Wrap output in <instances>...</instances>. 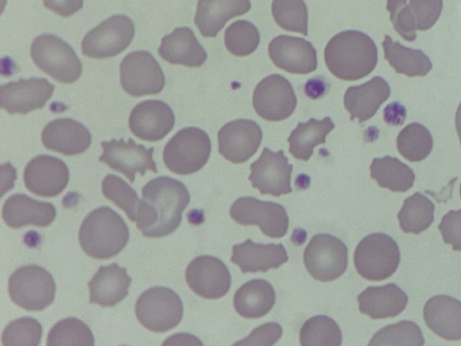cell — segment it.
<instances>
[{
    "label": "cell",
    "instance_id": "cell-1",
    "mask_svg": "<svg viewBox=\"0 0 461 346\" xmlns=\"http://www.w3.org/2000/svg\"><path fill=\"white\" fill-rule=\"evenodd\" d=\"M141 195L135 222L141 233L158 238L176 231L190 202L186 187L177 179L161 176L149 180Z\"/></svg>",
    "mask_w": 461,
    "mask_h": 346
},
{
    "label": "cell",
    "instance_id": "cell-2",
    "mask_svg": "<svg viewBox=\"0 0 461 346\" xmlns=\"http://www.w3.org/2000/svg\"><path fill=\"white\" fill-rule=\"evenodd\" d=\"M375 41L360 31L348 30L335 34L324 50V61L336 77L353 81L369 75L377 63Z\"/></svg>",
    "mask_w": 461,
    "mask_h": 346
},
{
    "label": "cell",
    "instance_id": "cell-3",
    "mask_svg": "<svg viewBox=\"0 0 461 346\" xmlns=\"http://www.w3.org/2000/svg\"><path fill=\"white\" fill-rule=\"evenodd\" d=\"M129 238V228L124 220L109 206L90 212L78 232L82 250L95 260L114 257L124 249Z\"/></svg>",
    "mask_w": 461,
    "mask_h": 346
},
{
    "label": "cell",
    "instance_id": "cell-4",
    "mask_svg": "<svg viewBox=\"0 0 461 346\" xmlns=\"http://www.w3.org/2000/svg\"><path fill=\"white\" fill-rule=\"evenodd\" d=\"M211 148L210 137L203 130L194 126L185 127L165 145L163 161L171 172L190 175L206 164Z\"/></svg>",
    "mask_w": 461,
    "mask_h": 346
},
{
    "label": "cell",
    "instance_id": "cell-5",
    "mask_svg": "<svg viewBox=\"0 0 461 346\" xmlns=\"http://www.w3.org/2000/svg\"><path fill=\"white\" fill-rule=\"evenodd\" d=\"M34 64L60 83L76 82L82 74V63L71 46L56 35L44 33L31 45Z\"/></svg>",
    "mask_w": 461,
    "mask_h": 346
},
{
    "label": "cell",
    "instance_id": "cell-6",
    "mask_svg": "<svg viewBox=\"0 0 461 346\" xmlns=\"http://www.w3.org/2000/svg\"><path fill=\"white\" fill-rule=\"evenodd\" d=\"M400 250L396 241L382 232L368 234L357 244L354 264L357 273L371 281L390 278L400 263Z\"/></svg>",
    "mask_w": 461,
    "mask_h": 346
},
{
    "label": "cell",
    "instance_id": "cell-7",
    "mask_svg": "<svg viewBox=\"0 0 461 346\" xmlns=\"http://www.w3.org/2000/svg\"><path fill=\"white\" fill-rule=\"evenodd\" d=\"M11 300L26 311L40 312L55 299L56 284L52 275L38 265L20 267L10 276Z\"/></svg>",
    "mask_w": 461,
    "mask_h": 346
},
{
    "label": "cell",
    "instance_id": "cell-8",
    "mask_svg": "<svg viewBox=\"0 0 461 346\" xmlns=\"http://www.w3.org/2000/svg\"><path fill=\"white\" fill-rule=\"evenodd\" d=\"M135 314L146 329L153 332H166L180 323L184 306L174 290L154 287L140 294L135 304Z\"/></svg>",
    "mask_w": 461,
    "mask_h": 346
},
{
    "label": "cell",
    "instance_id": "cell-9",
    "mask_svg": "<svg viewBox=\"0 0 461 346\" xmlns=\"http://www.w3.org/2000/svg\"><path fill=\"white\" fill-rule=\"evenodd\" d=\"M309 274L321 282L339 278L348 267V248L339 238L328 233L313 235L303 252Z\"/></svg>",
    "mask_w": 461,
    "mask_h": 346
},
{
    "label": "cell",
    "instance_id": "cell-10",
    "mask_svg": "<svg viewBox=\"0 0 461 346\" xmlns=\"http://www.w3.org/2000/svg\"><path fill=\"white\" fill-rule=\"evenodd\" d=\"M134 32L133 22L128 16H110L84 36L82 53L94 59L114 57L130 45Z\"/></svg>",
    "mask_w": 461,
    "mask_h": 346
},
{
    "label": "cell",
    "instance_id": "cell-11",
    "mask_svg": "<svg viewBox=\"0 0 461 346\" xmlns=\"http://www.w3.org/2000/svg\"><path fill=\"white\" fill-rule=\"evenodd\" d=\"M122 89L132 96L156 95L165 86V76L158 62L147 50L127 54L120 65Z\"/></svg>",
    "mask_w": 461,
    "mask_h": 346
},
{
    "label": "cell",
    "instance_id": "cell-12",
    "mask_svg": "<svg viewBox=\"0 0 461 346\" xmlns=\"http://www.w3.org/2000/svg\"><path fill=\"white\" fill-rule=\"evenodd\" d=\"M230 215L239 224L258 225L266 236L273 239L285 236L289 226V218L282 205L253 196L236 199Z\"/></svg>",
    "mask_w": 461,
    "mask_h": 346
},
{
    "label": "cell",
    "instance_id": "cell-13",
    "mask_svg": "<svg viewBox=\"0 0 461 346\" xmlns=\"http://www.w3.org/2000/svg\"><path fill=\"white\" fill-rule=\"evenodd\" d=\"M258 115L266 121L287 119L294 113L297 98L292 84L279 74H272L257 85L252 97Z\"/></svg>",
    "mask_w": 461,
    "mask_h": 346
},
{
    "label": "cell",
    "instance_id": "cell-14",
    "mask_svg": "<svg viewBox=\"0 0 461 346\" xmlns=\"http://www.w3.org/2000/svg\"><path fill=\"white\" fill-rule=\"evenodd\" d=\"M101 146L103 154L99 157V161L123 174L131 183L134 182L137 173L144 176L147 170L158 172L152 159L153 147L147 149L142 144H137L131 138L127 141L123 139L102 141Z\"/></svg>",
    "mask_w": 461,
    "mask_h": 346
},
{
    "label": "cell",
    "instance_id": "cell-15",
    "mask_svg": "<svg viewBox=\"0 0 461 346\" xmlns=\"http://www.w3.org/2000/svg\"><path fill=\"white\" fill-rule=\"evenodd\" d=\"M250 170L249 180L260 194L280 196L292 192L293 165L288 163L283 150L274 152L265 147L259 158L251 163Z\"/></svg>",
    "mask_w": 461,
    "mask_h": 346
},
{
    "label": "cell",
    "instance_id": "cell-16",
    "mask_svg": "<svg viewBox=\"0 0 461 346\" xmlns=\"http://www.w3.org/2000/svg\"><path fill=\"white\" fill-rule=\"evenodd\" d=\"M185 281L191 290L206 299H218L225 296L231 284L229 269L218 258L201 255L186 267Z\"/></svg>",
    "mask_w": 461,
    "mask_h": 346
},
{
    "label": "cell",
    "instance_id": "cell-17",
    "mask_svg": "<svg viewBox=\"0 0 461 346\" xmlns=\"http://www.w3.org/2000/svg\"><path fill=\"white\" fill-rule=\"evenodd\" d=\"M68 180L69 171L66 163L48 154L32 159L23 171L26 188L42 197L57 196L66 188Z\"/></svg>",
    "mask_w": 461,
    "mask_h": 346
},
{
    "label": "cell",
    "instance_id": "cell-18",
    "mask_svg": "<svg viewBox=\"0 0 461 346\" xmlns=\"http://www.w3.org/2000/svg\"><path fill=\"white\" fill-rule=\"evenodd\" d=\"M261 141L262 130L255 121H230L218 132L219 153L232 163H243L256 153Z\"/></svg>",
    "mask_w": 461,
    "mask_h": 346
},
{
    "label": "cell",
    "instance_id": "cell-19",
    "mask_svg": "<svg viewBox=\"0 0 461 346\" xmlns=\"http://www.w3.org/2000/svg\"><path fill=\"white\" fill-rule=\"evenodd\" d=\"M53 91L54 85L46 78H21L1 86L0 105L10 114H26L41 109Z\"/></svg>",
    "mask_w": 461,
    "mask_h": 346
},
{
    "label": "cell",
    "instance_id": "cell-20",
    "mask_svg": "<svg viewBox=\"0 0 461 346\" xmlns=\"http://www.w3.org/2000/svg\"><path fill=\"white\" fill-rule=\"evenodd\" d=\"M175 125L170 106L160 100H145L136 105L129 116L133 135L146 141H158L166 137Z\"/></svg>",
    "mask_w": 461,
    "mask_h": 346
},
{
    "label": "cell",
    "instance_id": "cell-21",
    "mask_svg": "<svg viewBox=\"0 0 461 346\" xmlns=\"http://www.w3.org/2000/svg\"><path fill=\"white\" fill-rule=\"evenodd\" d=\"M268 55L279 68L292 74H308L317 68V51L303 38L281 34L268 44Z\"/></svg>",
    "mask_w": 461,
    "mask_h": 346
},
{
    "label": "cell",
    "instance_id": "cell-22",
    "mask_svg": "<svg viewBox=\"0 0 461 346\" xmlns=\"http://www.w3.org/2000/svg\"><path fill=\"white\" fill-rule=\"evenodd\" d=\"M41 141L48 150L74 156L83 153L90 147L92 137L81 123L72 118H58L43 128Z\"/></svg>",
    "mask_w": 461,
    "mask_h": 346
},
{
    "label": "cell",
    "instance_id": "cell-23",
    "mask_svg": "<svg viewBox=\"0 0 461 346\" xmlns=\"http://www.w3.org/2000/svg\"><path fill=\"white\" fill-rule=\"evenodd\" d=\"M2 216L13 229L29 224L46 227L55 220L56 208L51 203L32 199L25 194H14L5 201Z\"/></svg>",
    "mask_w": 461,
    "mask_h": 346
},
{
    "label": "cell",
    "instance_id": "cell-24",
    "mask_svg": "<svg viewBox=\"0 0 461 346\" xmlns=\"http://www.w3.org/2000/svg\"><path fill=\"white\" fill-rule=\"evenodd\" d=\"M131 278L116 262L101 266L88 282L89 302L102 307H113L129 294Z\"/></svg>",
    "mask_w": 461,
    "mask_h": 346
},
{
    "label": "cell",
    "instance_id": "cell-25",
    "mask_svg": "<svg viewBox=\"0 0 461 346\" xmlns=\"http://www.w3.org/2000/svg\"><path fill=\"white\" fill-rule=\"evenodd\" d=\"M230 261L239 266L242 273L267 272L276 269L288 260L282 243H257L251 239L235 244L231 248Z\"/></svg>",
    "mask_w": 461,
    "mask_h": 346
},
{
    "label": "cell",
    "instance_id": "cell-26",
    "mask_svg": "<svg viewBox=\"0 0 461 346\" xmlns=\"http://www.w3.org/2000/svg\"><path fill=\"white\" fill-rule=\"evenodd\" d=\"M391 89L382 77L375 76L369 81L349 86L344 95V106L350 114V120L359 123L372 118L382 104L390 96Z\"/></svg>",
    "mask_w": 461,
    "mask_h": 346
},
{
    "label": "cell",
    "instance_id": "cell-27",
    "mask_svg": "<svg viewBox=\"0 0 461 346\" xmlns=\"http://www.w3.org/2000/svg\"><path fill=\"white\" fill-rule=\"evenodd\" d=\"M428 327L447 341L461 339V302L452 296L438 295L430 297L423 308Z\"/></svg>",
    "mask_w": 461,
    "mask_h": 346
},
{
    "label": "cell",
    "instance_id": "cell-28",
    "mask_svg": "<svg viewBox=\"0 0 461 346\" xmlns=\"http://www.w3.org/2000/svg\"><path fill=\"white\" fill-rule=\"evenodd\" d=\"M158 55L171 64L190 68L201 67L207 59L206 51L192 29L177 27L161 39Z\"/></svg>",
    "mask_w": 461,
    "mask_h": 346
},
{
    "label": "cell",
    "instance_id": "cell-29",
    "mask_svg": "<svg viewBox=\"0 0 461 346\" xmlns=\"http://www.w3.org/2000/svg\"><path fill=\"white\" fill-rule=\"evenodd\" d=\"M250 8L249 0H199L194 21L203 37H216L229 20Z\"/></svg>",
    "mask_w": 461,
    "mask_h": 346
},
{
    "label": "cell",
    "instance_id": "cell-30",
    "mask_svg": "<svg viewBox=\"0 0 461 346\" xmlns=\"http://www.w3.org/2000/svg\"><path fill=\"white\" fill-rule=\"evenodd\" d=\"M359 311L372 319L400 314L407 305L408 296L394 283L367 287L357 296Z\"/></svg>",
    "mask_w": 461,
    "mask_h": 346
},
{
    "label": "cell",
    "instance_id": "cell-31",
    "mask_svg": "<svg viewBox=\"0 0 461 346\" xmlns=\"http://www.w3.org/2000/svg\"><path fill=\"white\" fill-rule=\"evenodd\" d=\"M275 302V289L264 279H251L244 283L236 291L233 298L236 312L249 319L266 315L273 308Z\"/></svg>",
    "mask_w": 461,
    "mask_h": 346
},
{
    "label": "cell",
    "instance_id": "cell-32",
    "mask_svg": "<svg viewBox=\"0 0 461 346\" xmlns=\"http://www.w3.org/2000/svg\"><path fill=\"white\" fill-rule=\"evenodd\" d=\"M334 126L329 116L321 120L310 118L306 123H298L287 138L289 152L297 159L309 160L314 148L325 143L327 135Z\"/></svg>",
    "mask_w": 461,
    "mask_h": 346
},
{
    "label": "cell",
    "instance_id": "cell-33",
    "mask_svg": "<svg viewBox=\"0 0 461 346\" xmlns=\"http://www.w3.org/2000/svg\"><path fill=\"white\" fill-rule=\"evenodd\" d=\"M382 46L384 59L398 74L409 77H424L432 68L429 58L421 50L407 48L393 41L388 34L384 35Z\"/></svg>",
    "mask_w": 461,
    "mask_h": 346
},
{
    "label": "cell",
    "instance_id": "cell-34",
    "mask_svg": "<svg viewBox=\"0 0 461 346\" xmlns=\"http://www.w3.org/2000/svg\"><path fill=\"white\" fill-rule=\"evenodd\" d=\"M370 176L381 187L393 192H406L415 180L413 170L391 156L375 158L370 165Z\"/></svg>",
    "mask_w": 461,
    "mask_h": 346
},
{
    "label": "cell",
    "instance_id": "cell-35",
    "mask_svg": "<svg viewBox=\"0 0 461 346\" xmlns=\"http://www.w3.org/2000/svg\"><path fill=\"white\" fill-rule=\"evenodd\" d=\"M434 204L423 194L415 192L407 197L397 214L399 225L405 233L419 234L434 222Z\"/></svg>",
    "mask_w": 461,
    "mask_h": 346
},
{
    "label": "cell",
    "instance_id": "cell-36",
    "mask_svg": "<svg viewBox=\"0 0 461 346\" xmlns=\"http://www.w3.org/2000/svg\"><path fill=\"white\" fill-rule=\"evenodd\" d=\"M399 153L411 162H418L426 159L433 147L430 132L419 123L406 125L399 132L396 139Z\"/></svg>",
    "mask_w": 461,
    "mask_h": 346
},
{
    "label": "cell",
    "instance_id": "cell-37",
    "mask_svg": "<svg viewBox=\"0 0 461 346\" xmlns=\"http://www.w3.org/2000/svg\"><path fill=\"white\" fill-rule=\"evenodd\" d=\"M342 333L338 323L327 315H315L305 321L300 330L302 346H339Z\"/></svg>",
    "mask_w": 461,
    "mask_h": 346
},
{
    "label": "cell",
    "instance_id": "cell-38",
    "mask_svg": "<svg viewBox=\"0 0 461 346\" xmlns=\"http://www.w3.org/2000/svg\"><path fill=\"white\" fill-rule=\"evenodd\" d=\"M94 344L95 337L90 328L76 317H67L56 323L47 337L48 346Z\"/></svg>",
    "mask_w": 461,
    "mask_h": 346
},
{
    "label": "cell",
    "instance_id": "cell-39",
    "mask_svg": "<svg viewBox=\"0 0 461 346\" xmlns=\"http://www.w3.org/2000/svg\"><path fill=\"white\" fill-rule=\"evenodd\" d=\"M260 41L258 28L247 20H238L230 24L224 32L227 50L234 56L245 57L253 53Z\"/></svg>",
    "mask_w": 461,
    "mask_h": 346
},
{
    "label": "cell",
    "instance_id": "cell-40",
    "mask_svg": "<svg viewBox=\"0 0 461 346\" xmlns=\"http://www.w3.org/2000/svg\"><path fill=\"white\" fill-rule=\"evenodd\" d=\"M272 14L282 29L308 35V11L303 0H273Z\"/></svg>",
    "mask_w": 461,
    "mask_h": 346
},
{
    "label": "cell",
    "instance_id": "cell-41",
    "mask_svg": "<svg viewBox=\"0 0 461 346\" xmlns=\"http://www.w3.org/2000/svg\"><path fill=\"white\" fill-rule=\"evenodd\" d=\"M422 332L411 321H400L380 329L374 334L368 345H413L424 344Z\"/></svg>",
    "mask_w": 461,
    "mask_h": 346
},
{
    "label": "cell",
    "instance_id": "cell-42",
    "mask_svg": "<svg viewBox=\"0 0 461 346\" xmlns=\"http://www.w3.org/2000/svg\"><path fill=\"white\" fill-rule=\"evenodd\" d=\"M102 192L107 199L123 210L131 222H136L140 199L128 183L118 176L109 174L102 182Z\"/></svg>",
    "mask_w": 461,
    "mask_h": 346
},
{
    "label": "cell",
    "instance_id": "cell-43",
    "mask_svg": "<svg viewBox=\"0 0 461 346\" xmlns=\"http://www.w3.org/2000/svg\"><path fill=\"white\" fill-rule=\"evenodd\" d=\"M42 335L41 324L32 317L24 316L11 321L2 333L4 346H38Z\"/></svg>",
    "mask_w": 461,
    "mask_h": 346
},
{
    "label": "cell",
    "instance_id": "cell-44",
    "mask_svg": "<svg viewBox=\"0 0 461 346\" xmlns=\"http://www.w3.org/2000/svg\"><path fill=\"white\" fill-rule=\"evenodd\" d=\"M386 10L390 14V21L394 30L403 40L413 41L417 37V29L407 0H386Z\"/></svg>",
    "mask_w": 461,
    "mask_h": 346
},
{
    "label": "cell",
    "instance_id": "cell-45",
    "mask_svg": "<svg viewBox=\"0 0 461 346\" xmlns=\"http://www.w3.org/2000/svg\"><path fill=\"white\" fill-rule=\"evenodd\" d=\"M409 7L418 31L430 29L439 18L442 0H410Z\"/></svg>",
    "mask_w": 461,
    "mask_h": 346
},
{
    "label": "cell",
    "instance_id": "cell-46",
    "mask_svg": "<svg viewBox=\"0 0 461 346\" xmlns=\"http://www.w3.org/2000/svg\"><path fill=\"white\" fill-rule=\"evenodd\" d=\"M443 241L451 244L454 250L461 252V209L450 210L438 225Z\"/></svg>",
    "mask_w": 461,
    "mask_h": 346
},
{
    "label": "cell",
    "instance_id": "cell-47",
    "mask_svg": "<svg viewBox=\"0 0 461 346\" xmlns=\"http://www.w3.org/2000/svg\"><path fill=\"white\" fill-rule=\"evenodd\" d=\"M282 327L277 323H267L254 329L236 345H274L282 336Z\"/></svg>",
    "mask_w": 461,
    "mask_h": 346
},
{
    "label": "cell",
    "instance_id": "cell-48",
    "mask_svg": "<svg viewBox=\"0 0 461 346\" xmlns=\"http://www.w3.org/2000/svg\"><path fill=\"white\" fill-rule=\"evenodd\" d=\"M42 2L46 8L62 17L76 14L84 4V0H42Z\"/></svg>",
    "mask_w": 461,
    "mask_h": 346
},
{
    "label": "cell",
    "instance_id": "cell-49",
    "mask_svg": "<svg viewBox=\"0 0 461 346\" xmlns=\"http://www.w3.org/2000/svg\"><path fill=\"white\" fill-rule=\"evenodd\" d=\"M406 117V109L399 102H393L386 105L384 110V119L389 125H401Z\"/></svg>",
    "mask_w": 461,
    "mask_h": 346
},
{
    "label": "cell",
    "instance_id": "cell-50",
    "mask_svg": "<svg viewBox=\"0 0 461 346\" xmlns=\"http://www.w3.org/2000/svg\"><path fill=\"white\" fill-rule=\"evenodd\" d=\"M329 89V84L322 77H315L309 79L304 86V92L307 96L316 99L325 95Z\"/></svg>",
    "mask_w": 461,
    "mask_h": 346
},
{
    "label": "cell",
    "instance_id": "cell-51",
    "mask_svg": "<svg viewBox=\"0 0 461 346\" xmlns=\"http://www.w3.org/2000/svg\"><path fill=\"white\" fill-rule=\"evenodd\" d=\"M456 129L461 144V102L456 113Z\"/></svg>",
    "mask_w": 461,
    "mask_h": 346
},
{
    "label": "cell",
    "instance_id": "cell-52",
    "mask_svg": "<svg viewBox=\"0 0 461 346\" xmlns=\"http://www.w3.org/2000/svg\"><path fill=\"white\" fill-rule=\"evenodd\" d=\"M459 194H460V198H461V184H460V188H459Z\"/></svg>",
    "mask_w": 461,
    "mask_h": 346
}]
</instances>
